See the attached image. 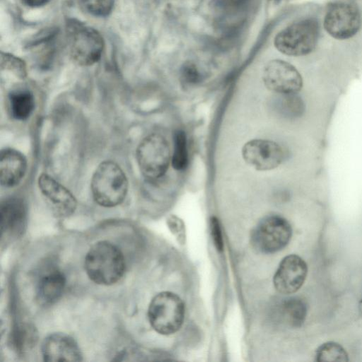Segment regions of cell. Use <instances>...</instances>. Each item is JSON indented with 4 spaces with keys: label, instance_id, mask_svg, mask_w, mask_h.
Wrapping results in <instances>:
<instances>
[{
    "label": "cell",
    "instance_id": "obj_8",
    "mask_svg": "<svg viewBox=\"0 0 362 362\" xmlns=\"http://www.w3.org/2000/svg\"><path fill=\"white\" fill-rule=\"evenodd\" d=\"M361 25V17L358 8L345 2L332 4L324 20L326 31L333 37L344 40L357 33Z\"/></svg>",
    "mask_w": 362,
    "mask_h": 362
},
{
    "label": "cell",
    "instance_id": "obj_14",
    "mask_svg": "<svg viewBox=\"0 0 362 362\" xmlns=\"http://www.w3.org/2000/svg\"><path fill=\"white\" fill-rule=\"evenodd\" d=\"M0 221L2 236H21L27 225V209L24 202L17 197H9L2 201Z\"/></svg>",
    "mask_w": 362,
    "mask_h": 362
},
{
    "label": "cell",
    "instance_id": "obj_28",
    "mask_svg": "<svg viewBox=\"0 0 362 362\" xmlns=\"http://www.w3.org/2000/svg\"><path fill=\"white\" fill-rule=\"evenodd\" d=\"M233 4H240L244 3L247 0H230Z\"/></svg>",
    "mask_w": 362,
    "mask_h": 362
},
{
    "label": "cell",
    "instance_id": "obj_25",
    "mask_svg": "<svg viewBox=\"0 0 362 362\" xmlns=\"http://www.w3.org/2000/svg\"><path fill=\"white\" fill-rule=\"evenodd\" d=\"M180 78L186 84H195L200 81L201 74L194 63L187 62L181 67Z\"/></svg>",
    "mask_w": 362,
    "mask_h": 362
},
{
    "label": "cell",
    "instance_id": "obj_27",
    "mask_svg": "<svg viewBox=\"0 0 362 362\" xmlns=\"http://www.w3.org/2000/svg\"><path fill=\"white\" fill-rule=\"evenodd\" d=\"M23 2L30 7H40L47 4L50 0H22Z\"/></svg>",
    "mask_w": 362,
    "mask_h": 362
},
{
    "label": "cell",
    "instance_id": "obj_13",
    "mask_svg": "<svg viewBox=\"0 0 362 362\" xmlns=\"http://www.w3.org/2000/svg\"><path fill=\"white\" fill-rule=\"evenodd\" d=\"M41 353L45 361H81V351L71 336L64 333H52L45 338L41 346Z\"/></svg>",
    "mask_w": 362,
    "mask_h": 362
},
{
    "label": "cell",
    "instance_id": "obj_19",
    "mask_svg": "<svg viewBox=\"0 0 362 362\" xmlns=\"http://www.w3.org/2000/svg\"><path fill=\"white\" fill-rule=\"evenodd\" d=\"M10 111L12 117L18 120L28 119L35 108V98L32 92L26 89H18L8 96Z\"/></svg>",
    "mask_w": 362,
    "mask_h": 362
},
{
    "label": "cell",
    "instance_id": "obj_22",
    "mask_svg": "<svg viewBox=\"0 0 362 362\" xmlns=\"http://www.w3.org/2000/svg\"><path fill=\"white\" fill-rule=\"evenodd\" d=\"M315 361H348L349 356L346 350L339 344L327 341L321 344L315 351Z\"/></svg>",
    "mask_w": 362,
    "mask_h": 362
},
{
    "label": "cell",
    "instance_id": "obj_20",
    "mask_svg": "<svg viewBox=\"0 0 362 362\" xmlns=\"http://www.w3.org/2000/svg\"><path fill=\"white\" fill-rule=\"evenodd\" d=\"M277 110L284 117L296 118L300 117L305 110L302 99L296 94H279L276 98Z\"/></svg>",
    "mask_w": 362,
    "mask_h": 362
},
{
    "label": "cell",
    "instance_id": "obj_24",
    "mask_svg": "<svg viewBox=\"0 0 362 362\" xmlns=\"http://www.w3.org/2000/svg\"><path fill=\"white\" fill-rule=\"evenodd\" d=\"M1 68L11 71L19 78L23 79L26 76L23 62L11 55L5 54V57H1Z\"/></svg>",
    "mask_w": 362,
    "mask_h": 362
},
{
    "label": "cell",
    "instance_id": "obj_23",
    "mask_svg": "<svg viewBox=\"0 0 362 362\" xmlns=\"http://www.w3.org/2000/svg\"><path fill=\"white\" fill-rule=\"evenodd\" d=\"M84 9L90 14L105 17L112 11L114 0H79Z\"/></svg>",
    "mask_w": 362,
    "mask_h": 362
},
{
    "label": "cell",
    "instance_id": "obj_6",
    "mask_svg": "<svg viewBox=\"0 0 362 362\" xmlns=\"http://www.w3.org/2000/svg\"><path fill=\"white\" fill-rule=\"evenodd\" d=\"M291 235L288 221L280 216L272 215L261 220L252 230L251 243L257 251L270 254L283 249Z\"/></svg>",
    "mask_w": 362,
    "mask_h": 362
},
{
    "label": "cell",
    "instance_id": "obj_12",
    "mask_svg": "<svg viewBox=\"0 0 362 362\" xmlns=\"http://www.w3.org/2000/svg\"><path fill=\"white\" fill-rule=\"evenodd\" d=\"M38 186L57 216L64 218L74 213L77 206L75 197L54 178L42 173L38 177Z\"/></svg>",
    "mask_w": 362,
    "mask_h": 362
},
{
    "label": "cell",
    "instance_id": "obj_7",
    "mask_svg": "<svg viewBox=\"0 0 362 362\" xmlns=\"http://www.w3.org/2000/svg\"><path fill=\"white\" fill-rule=\"evenodd\" d=\"M70 53L74 61L81 66L97 62L102 54L104 43L95 29L82 24H72L69 28Z\"/></svg>",
    "mask_w": 362,
    "mask_h": 362
},
{
    "label": "cell",
    "instance_id": "obj_26",
    "mask_svg": "<svg viewBox=\"0 0 362 362\" xmlns=\"http://www.w3.org/2000/svg\"><path fill=\"white\" fill-rule=\"evenodd\" d=\"M211 230L213 241L216 249L218 251H222L223 247L222 233L218 219L215 216L211 218Z\"/></svg>",
    "mask_w": 362,
    "mask_h": 362
},
{
    "label": "cell",
    "instance_id": "obj_2",
    "mask_svg": "<svg viewBox=\"0 0 362 362\" xmlns=\"http://www.w3.org/2000/svg\"><path fill=\"white\" fill-rule=\"evenodd\" d=\"M90 185L94 200L103 207L120 204L128 191V181L124 171L110 160L104 161L98 166Z\"/></svg>",
    "mask_w": 362,
    "mask_h": 362
},
{
    "label": "cell",
    "instance_id": "obj_5",
    "mask_svg": "<svg viewBox=\"0 0 362 362\" xmlns=\"http://www.w3.org/2000/svg\"><path fill=\"white\" fill-rule=\"evenodd\" d=\"M136 157L140 171L145 177L158 179L165 175L171 160L169 144L162 135L149 134L139 144Z\"/></svg>",
    "mask_w": 362,
    "mask_h": 362
},
{
    "label": "cell",
    "instance_id": "obj_10",
    "mask_svg": "<svg viewBox=\"0 0 362 362\" xmlns=\"http://www.w3.org/2000/svg\"><path fill=\"white\" fill-rule=\"evenodd\" d=\"M244 160L255 170L267 171L277 168L284 160L282 147L273 141L253 139L242 148Z\"/></svg>",
    "mask_w": 362,
    "mask_h": 362
},
{
    "label": "cell",
    "instance_id": "obj_18",
    "mask_svg": "<svg viewBox=\"0 0 362 362\" xmlns=\"http://www.w3.org/2000/svg\"><path fill=\"white\" fill-rule=\"evenodd\" d=\"M10 345L18 354L31 349L37 341V332L33 325L23 322L16 325L10 334Z\"/></svg>",
    "mask_w": 362,
    "mask_h": 362
},
{
    "label": "cell",
    "instance_id": "obj_17",
    "mask_svg": "<svg viewBox=\"0 0 362 362\" xmlns=\"http://www.w3.org/2000/svg\"><path fill=\"white\" fill-rule=\"evenodd\" d=\"M279 314L283 322L287 325L300 327L305 320L307 306L305 301L300 298H286L280 303Z\"/></svg>",
    "mask_w": 362,
    "mask_h": 362
},
{
    "label": "cell",
    "instance_id": "obj_4",
    "mask_svg": "<svg viewBox=\"0 0 362 362\" xmlns=\"http://www.w3.org/2000/svg\"><path fill=\"white\" fill-rule=\"evenodd\" d=\"M319 37V25L313 18L294 23L275 37L274 44L281 53L288 56H303L314 50Z\"/></svg>",
    "mask_w": 362,
    "mask_h": 362
},
{
    "label": "cell",
    "instance_id": "obj_1",
    "mask_svg": "<svg viewBox=\"0 0 362 362\" xmlns=\"http://www.w3.org/2000/svg\"><path fill=\"white\" fill-rule=\"evenodd\" d=\"M84 268L92 281L110 286L122 278L126 269L125 259L117 246L111 242L101 240L88 250L84 259Z\"/></svg>",
    "mask_w": 362,
    "mask_h": 362
},
{
    "label": "cell",
    "instance_id": "obj_21",
    "mask_svg": "<svg viewBox=\"0 0 362 362\" xmlns=\"http://www.w3.org/2000/svg\"><path fill=\"white\" fill-rule=\"evenodd\" d=\"M171 163L173 168L177 170H184L187 166V137L182 130H177L174 134V148Z\"/></svg>",
    "mask_w": 362,
    "mask_h": 362
},
{
    "label": "cell",
    "instance_id": "obj_3",
    "mask_svg": "<svg viewBox=\"0 0 362 362\" xmlns=\"http://www.w3.org/2000/svg\"><path fill=\"white\" fill-rule=\"evenodd\" d=\"M185 318V305L174 293L163 291L156 295L148 308L151 326L163 335L174 334L181 327Z\"/></svg>",
    "mask_w": 362,
    "mask_h": 362
},
{
    "label": "cell",
    "instance_id": "obj_15",
    "mask_svg": "<svg viewBox=\"0 0 362 362\" xmlns=\"http://www.w3.org/2000/svg\"><path fill=\"white\" fill-rule=\"evenodd\" d=\"M27 170V160L20 151L13 148L1 150L0 154V182L4 187L18 185Z\"/></svg>",
    "mask_w": 362,
    "mask_h": 362
},
{
    "label": "cell",
    "instance_id": "obj_16",
    "mask_svg": "<svg viewBox=\"0 0 362 362\" xmlns=\"http://www.w3.org/2000/svg\"><path fill=\"white\" fill-rule=\"evenodd\" d=\"M66 281L65 275L58 269H51L42 274L36 288L39 303L48 305L59 300L64 292Z\"/></svg>",
    "mask_w": 362,
    "mask_h": 362
},
{
    "label": "cell",
    "instance_id": "obj_9",
    "mask_svg": "<svg viewBox=\"0 0 362 362\" xmlns=\"http://www.w3.org/2000/svg\"><path fill=\"white\" fill-rule=\"evenodd\" d=\"M265 86L277 94H296L303 87L298 71L291 64L281 59L269 62L263 71Z\"/></svg>",
    "mask_w": 362,
    "mask_h": 362
},
{
    "label": "cell",
    "instance_id": "obj_11",
    "mask_svg": "<svg viewBox=\"0 0 362 362\" xmlns=\"http://www.w3.org/2000/svg\"><path fill=\"white\" fill-rule=\"evenodd\" d=\"M307 273L306 262L298 255H289L280 262L273 277L274 286L283 294L296 293L304 284Z\"/></svg>",
    "mask_w": 362,
    "mask_h": 362
}]
</instances>
